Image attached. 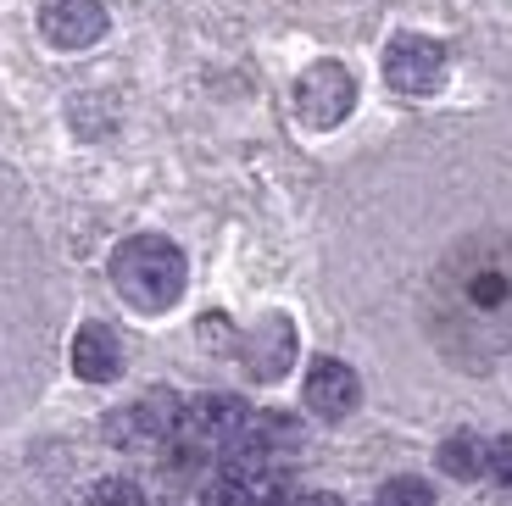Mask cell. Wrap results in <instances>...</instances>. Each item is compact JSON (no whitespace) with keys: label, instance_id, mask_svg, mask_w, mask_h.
<instances>
[{"label":"cell","instance_id":"52a82bcc","mask_svg":"<svg viewBox=\"0 0 512 506\" xmlns=\"http://www.w3.org/2000/svg\"><path fill=\"white\" fill-rule=\"evenodd\" d=\"M240 362H245V373L262 379V384L284 379L290 362H295V323H290V317H279V312L262 317V323L240 340Z\"/></svg>","mask_w":512,"mask_h":506},{"label":"cell","instance_id":"3957f363","mask_svg":"<svg viewBox=\"0 0 512 506\" xmlns=\"http://www.w3.org/2000/svg\"><path fill=\"white\" fill-rule=\"evenodd\" d=\"M184 423V401L173 390H145L140 401L117 406L112 418H106V440L123 445V451H134V445H156V440H173Z\"/></svg>","mask_w":512,"mask_h":506},{"label":"cell","instance_id":"e0dca14e","mask_svg":"<svg viewBox=\"0 0 512 506\" xmlns=\"http://www.w3.org/2000/svg\"><path fill=\"white\" fill-rule=\"evenodd\" d=\"M485 473H490L496 484H507V490H512V434L490 440V462H485Z\"/></svg>","mask_w":512,"mask_h":506},{"label":"cell","instance_id":"30bf717a","mask_svg":"<svg viewBox=\"0 0 512 506\" xmlns=\"http://www.w3.org/2000/svg\"><path fill=\"white\" fill-rule=\"evenodd\" d=\"M457 295H462V306H468L474 317H501V312H507V301H512V279L501 273L496 262H490V267L479 262V267L462 273Z\"/></svg>","mask_w":512,"mask_h":506},{"label":"cell","instance_id":"277c9868","mask_svg":"<svg viewBox=\"0 0 512 506\" xmlns=\"http://www.w3.org/2000/svg\"><path fill=\"white\" fill-rule=\"evenodd\" d=\"M384 84L396 95H435L446 84V51L423 34H396L384 45Z\"/></svg>","mask_w":512,"mask_h":506},{"label":"cell","instance_id":"7c38bea8","mask_svg":"<svg viewBox=\"0 0 512 506\" xmlns=\"http://www.w3.org/2000/svg\"><path fill=\"white\" fill-rule=\"evenodd\" d=\"M245 434H251L256 445L268 456H279V451H295L301 445V423L290 418V412H251V423H245Z\"/></svg>","mask_w":512,"mask_h":506},{"label":"cell","instance_id":"6da1fadb","mask_svg":"<svg viewBox=\"0 0 512 506\" xmlns=\"http://www.w3.org/2000/svg\"><path fill=\"white\" fill-rule=\"evenodd\" d=\"M184 279H190L184 251L162 234H134L112 251V284L134 312H173L184 295Z\"/></svg>","mask_w":512,"mask_h":506},{"label":"cell","instance_id":"2e32d148","mask_svg":"<svg viewBox=\"0 0 512 506\" xmlns=\"http://www.w3.org/2000/svg\"><path fill=\"white\" fill-rule=\"evenodd\" d=\"M201 345H206V351H229V345L240 351V340H234V329H229V317H223V312H206L201 317Z\"/></svg>","mask_w":512,"mask_h":506},{"label":"cell","instance_id":"9c48e42d","mask_svg":"<svg viewBox=\"0 0 512 506\" xmlns=\"http://www.w3.org/2000/svg\"><path fill=\"white\" fill-rule=\"evenodd\" d=\"M73 373L84 384H112L123 373V340L106 323H84L73 334Z\"/></svg>","mask_w":512,"mask_h":506},{"label":"cell","instance_id":"8992f818","mask_svg":"<svg viewBox=\"0 0 512 506\" xmlns=\"http://www.w3.org/2000/svg\"><path fill=\"white\" fill-rule=\"evenodd\" d=\"M301 401H307V412H318L323 423H340V418H351V412H357L362 384H357V373H351L340 356H318V362L307 367Z\"/></svg>","mask_w":512,"mask_h":506},{"label":"cell","instance_id":"5b68a950","mask_svg":"<svg viewBox=\"0 0 512 506\" xmlns=\"http://www.w3.org/2000/svg\"><path fill=\"white\" fill-rule=\"evenodd\" d=\"M106 0H45L39 6V34L51 39L56 51H90L106 34Z\"/></svg>","mask_w":512,"mask_h":506},{"label":"cell","instance_id":"8fae6325","mask_svg":"<svg viewBox=\"0 0 512 506\" xmlns=\"http://www.w3.org/2000/svg\"><path fill=\"white\" fill-rule=\"evenodd\" d=\"M435 462H440V473H446V479H479V473H485V462H490V445L479 440V434H451V440H440V451H435Z\"/></svg>","mask_w":512,"mask_h":506},{"label":"cell","instance_id":"7a4b0ae2","mask_svg":"<svg viewBox=\"0 0 512 506\" xmlns=\"http://www.w3.org/2000/svg\"><path fill=\"white\" fill-rule=\"evenodd\" d=\"M295 112L307 128H340L357 112V78L346 62H312L295 78Z\"/></svg>","mask_w":512,"mask_h":506},{"label":"cell","instance_id":"4fadbf2b","mask_svg":"<svg viewBox=\"0 0 512 506\" xmlns=\"http://www.w3.org/2000/svg\"><path fill=\"white\" fill-rule=\"evenodd\" d=\"M373 506H435V490L423 479H412V473H396V479H384V490Z\"/></svg>","mask_w":512,"mask_h":506},{"label":"cell","instance_id":"ac0fdd59","mask_svg":"<svg viewBox=\"0 0 512 506\" xmlns=\"http://www.w3.org/2000/svg\"><path fill=\"white\" fill-rule=\"evenodd\" d=\"M290 506H346L340 495H329V490H312V495H295Z\"/></svg>","mask_w":512,"mask_h":506},{"label":"cell","instance_id":"5bb4252c","mask_svg":"<svg viewBox=\"0 0 512 506\" xmlns=\"http://www.w3.org/2000/svg\"><path fill=\"white\" fill-rule=\"evenodd\" d=\"M90 506H145V495L134 479H101L90 490Z\"/></svg>","mask_w":512,"mask_h":506},{"label":"cell","instance_id":"ba28073f","mask_svg":"<svg viewBox=\"0 0 512 506\" xmlns=\"http://www.w3.org/2000/svg\"><path fill=\"white\" fill-rule=\"evenodd\" d=\"M245 423H251V406L240 401V395H201V401L184 406V434H195V440L206 445H229L234 434H245Z\"/></svg>","mask_w":512,"mask_h":506},{"label":"cell","instance_id":"9a60e30c","mask_svg":"<svg viewBox=\"0 0 512 506\" xmlns=\"http://www.w3.org/2000/svg\"><path fill=\"white\" fill-rule=\"evenodd\" d=\"M201 506H256L251 501V490H245L240 479H229V473H218V484L201 495Z\"/></svg>","mask_w":512,"mask_h":506}]
</instances>
